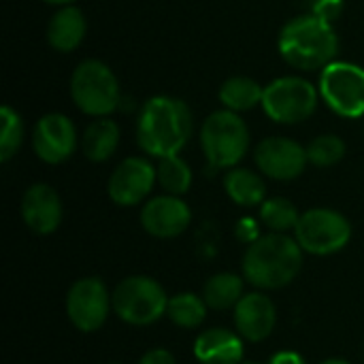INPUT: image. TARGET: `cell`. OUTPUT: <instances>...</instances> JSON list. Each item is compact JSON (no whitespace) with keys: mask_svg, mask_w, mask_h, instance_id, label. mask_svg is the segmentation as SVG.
I'll list each match as a JSON object with an SVG mask.
<instances>
[{"mask_svg":"<svg viewBox=\"0 0 364 364\" xmlns=\"http://www.w3.org/2000/svg\"><path fill=\"white\" fill-rule=\"evenodd\" d=\"M192 136V113L188 105L173 96L149 98L139 113L136 141L151 158L177 156Z\"/></svg>","mask_w":364,"mask_h":364,"instance_id":"6da1fadb","label":"cell"},{"mask_svg":"<svg viewBox=\"0 0 364 364\" xmlns=\"http://www.w3.org/2000/svg\"><path fill=\"white\" fill-rule=\"evenodd\" d=\"M282 58L299 70H320L335 62L339 51V36L331 19L307 13L290 19L277 38Z\"/></svg>","mask_w":364,"mask_h":364,"instance_id":"7a4b0ae2","label":"cell"},{"mask_svg":"<svg viewBox=\"0 0 364 364\" xmlns=\"http://www.w3.org/2000/svg\"><path fill=\"white\" fill-rule=\"evenodd\" d=\"M303 267V247L286 232H271L250 243L243 277L260 290H279L294 282Z\"/></svg>","mask_w":364,"mask_h":364,"instance_id":"3957f363","label":"cell"},{"mask_svg":"<svg viewBox=\"0 0 364 364\" xmlns=\"http://www.w3.org/2000/svg\"><path fill=\"white\" fill-rule=\"evenodd\" d=\"M250 128L239 113L220 109L200 128V147L211 168H235L250 151Z\"/></svg>","mask_w":364,"mask_h":364,"instance_id":"277c9868","label":"cell"},{"mask_svg":"<svg viewBox=\"0 0 364 364\" xmlns=\"http://www.w3.org/2000/svg\"><path fill=\"white\" fill-rule=\"evenodd\" d=\"M70 96L90 117H109L119 107V81L100 60H83L70 75Z\"/></svg>","mask_w":364,"mask_h":364,"instance_id":"5b68a950","label":"cell"},{"mask_svg":"<svg viewBox=\"0 0 364 364\" xmlns=\"http://www.w3.org/2000/svg\"><path fill=\"white\" fill-rule=\"evenodd\" d=\"M113 311L119 320L132 326H149L166 316L168 296L164 288L145 275L122 279L111 294Z\"/></svg>","mask_w":364,"mask_h":364,"instance_id":"8992f818","label":"cell"},{"mask_svg":"<svg viewBox=\"0 0 364 364\" xmlns=\"http://www.w3.org/2000/svg\"><path fill=\"white\" fill-rule=\"evenodd\" d=\"M320 102V90L303 77H279L264 85L262 109L277 124H301L309 119Z\"/></svg>","mask_w":364,"mask_h":364,"instance_id":"52a82bcc","label":"cell"},{"mask_svg":"<svg viewBox=\"0 0 364 364\" xmlns=\"http://www.w3.org/2000/svg\"><path fill=\"white\" fill-rule=\"evenodd\" d=\"M294 239L307 254L331 256L341 252L350 243L352 226L343 213L316 207L301 213V220L294 228Z\"/></svg>","mask_w":364,"mask_h":364,"instance_id":"ba28073f","label":"cell"},{"mask_svg":"<svg viewBox=\"0 0 364 364\" xmlns=\"http://www.w3.org/2000/svg\"><path fill=\"white\" fill-rule=\"evenodd\" d=\"M320 98L341 117L364 115V68L352 62H331L320 75Z\"/></svg>","mask_w":364,"mask_h":364,"instance_id":"9c48e42d","label":"cell"},{"mask_svg":"<svg viewBox=\"0 0 364 364\" xmlns=\"http://www.w3.org/2000/svg\"><path fill=\"white\" fill-rule=\"evenodd\" d=\"M113 309L111 294L98 277H85L70 286L66 294V314L81 333L98 331Z\"/></svg>","mask_w":364,"mask_h":364,"instance_id":"30bf717a","label":"cell"},{"mask_svg":"<svg viewBox=\"0 0 364 364\" xmlns=\"http://www.w3.org/2000/svg\"><path fill=\"white\" fill-rule=\"evenodd\" d=\"M256 166L262 175L275 181H292L305 173L309 162L307 147L288 136H267L256 145Z\"/></svg>","mask_w":364,"mask_h":364,"instance_id":"8fae6325","label":"cell"},{"mask_svg":"<svg viewBox=\"0 0 364 364\" xmlns=\"http://www.w3.org/2000/svg\"><path fill=\"white\" fill-rule=\"evenodd\" d=\"M158 181L154 164L143 156L122 160L109 177V196L119 207H134L145 200Z\"/></svg>","mask_w":364,"mask_h":364,"instance_id":"7c38bea8","label":"cell"},{"mask_svg":"<svg viewBox=\"0 0 364 364\" xmlns=\"http://www.w3.org/2000/svg\"><path fill=\"white\" fill-rule=\"evenodd\" d=\"M79 145L75 124L64 113H45L32 132L34 154L47 164L66 162Z\"/></svg>","mask_w":364,"mask_h":364,"instance_id":"4fadbf2b","label":"cell"},{"mask_svg":"<svg viewBox=\"0 0 364 364\" xmlns=\"http://www.w3.org/2000/svg\"><path fill=\"white\" fill-rule=\"evenodd\" d=\"M192 222L190 207L173 194L154 196L141 209V224L147 235L158 239H173L188 230Z\"/></svg>","mask_w":364,"mask_h":364,"instance_id":"5bb4252c","label":"cell"},{"mask_svg":"<svg viewBox=\"0 0 364 364\" xmlns=\"http://www.w3.org/2000/svg\"><path fill=\"white\" fill-rule=\"evenodd\" d=\"M21 218L36 235H51L62 222V200L47 183L30 186L21 196Z\"/></svg>","mask_w":364,"mask_h":364,"instance_id":"9a60e30c","label":"cell"},{"mask_svg":"<svg viewBox=\"0 0 364 364\" xmlns=\"http://www.w3.org/2000/svg\"><path fill=\"white\" fill-rule=\"evenodd\" d=\"M275 322H277V309L273 301L262 292L245 294L235 307L237 333L252 343L264 341L273 333Z\"/></svg>","mask_w":364,"mask_h":364,"instance_id":"2e32d148","label":"cell"},{"mask_svg":"<svg viewBox=\"0 0 364 364\" xmlns=\"http://www.w3.org/2000/svg\"><path fill=\"white\" fill-rule=\"evenodd\" d=\"M194 356L200 364H241V335H235L226 328H209L196 337Z\"/></svg>","mask_w":364,"mask_h":364,"instance_id":"e0dca14e","label":"cell"},{"mask_svg":"<svg viewBox=\"0 0 364 364\" xmlns=\"http://www.w3.org/2000/svg\"><path fill=\"white\" fill-rule=\"evenodd\" d=\"M85 32H87V21H85L83 11L79 6L66 4V6H60L55 15L49 19L47 43L55 51L68 53V51H75L83 43Z\"/></svg>","mask_w":364,"mask_h":364,"instance_id":"ac0fdd59","label":"cell"},{"mask_svg":"<svg viewBox=\"0 0 364 364\" xmlns=\"http://www.w3.org/2000/svg\"><path fill=\"white\" fill-rule=\"evenodd\" d=\"M119 136H122V132H119V126L115 119L96 117L85 126V130L79 139V145H81V151L87 160L105 162L117 151Z\"/></svg>","mask_w":364,"mask_h":364,"instance_id":"d6986e66","label":"cell"},{"mask_svg":"<svg viewBox=\"0 0 364 364\" xmlns=\"http://www.w3.org/2000/svg\"><path fill=\"white\" fill-rule=\"evenodd\" d=\"M224 190L228 198L239 207H256L267 200L264 179L250 168H228V173L224 175Z\"/></svg>","mask_w":364,"mask_h":364,"instance_id":"ffe728a7","label":"cell"},{"mask_svg":"<svg viewBox=\"0 0 364 364\" xmlns=\"http://www.w3.org/2000/svg\"><path fill=\"white\" fill-rule=\"evenodd\" d=\"M262 96H264V87L256 79L245 75L230 77L220 87V102L224 105V109L235 113H243L262 105Z\"/></svg>","mask_w":364,"mask_h":364,"instance_id":"44dd1931","label":"cell"},{"mask_svg":"<svg viewBox=\"0 0 364 364\" xmlns=\"http://www.w3.org/2000/svg\"><path fill=\"white\" fill-rule=\"evenodd\" d=\"M203 299L207 307L215 311L237 307V303L243 299V279L235 273H218L205 284Z\"/></svg>","mask_w":364,"mask_h":364,"instance_id":"7402d4cb","label":"cell"},{"mask_svg":"<svg viewBox=\"0 0 364 364\" xmlns=\"http://www.w3.org/2000/svg\"><path fill=\"white\" fill-rule=\"evenodd\" d=\"M166 316L175 326L192 331L205 322L207 303H205V299H200L192 292H181V294H175L173 299H168Z\"/></svg>","mask_w":364,"mask_h":364,"instance_id":"603a6c76","label":"cell"},{"mask_svg":"<svg viewBox=\"0 0 364 364\" xmlns=\"http://www.w3.org/2000/svg\"><path fill=\"white\" fill-rule=\"evenodd\" d=\"M156 175H158V183L162 186V190L173 196L186 194L192 186V168L179 154L160 158L156 166Z\"/></svg>","mask_w":364,"mask_h":364,"instance_id":"cb8c5ba5","label":"cell"},{"mask_svg":"<svg viewBox=\"0 0 364 364\" xmlns=\"http://www.w3.org/2000/svg\"><path fill=\"white\" fill-rule=\"evenodd\" d=\"M260 220L271 232H288L296 228L301 213L288 198L273 196L260 205Z\"/></svg>","mask_w":364,"mask_h":364,"instance_id":"d4e9b609","label":"cell"},{"mask_svg":"<svg viewBox=\"0 0 364 364\" xmlns=\"http://www.w3.org/2000/svg\"><path fill=\"white\" fill-rule=\"evenodd\" d=\"M21 141H23L21 115L13 107L4 105L0 109V160L9 162L17 154Z\"/></svg>","mask_w":364,"mask_h":364,"instance_id":"484cf974","label":"cell"},{"mask_svg":"<svg viewBox=\"0 0 364 364\" xmlns=\"http://www.w3.org/2000/svg\"><path fill=\"white\" fill-rule=\"evenodd\" d=\"M346 156V143L337 134H320L307 145V158L320 168L335 166Z\"/></svg>","mask_w":364,"mask_h":364,"instance_id":"4316f807","label":"cell"},{"mask_svg":"<svg viewBox=\"0 0 364 364\" xmlns=\"http://www.w3.org/2000/svg\"><path fill=\"white\" fill-rule=\"evenodd\" d=\"M237 237H239L243 243H254V241H258V239H260V237H258V224H256L252 218L239 220V224H237Z\"/></svg>","mask_w":364,"mask_h":364,"instance_id":"83f0119b","label":"cell"},{"mask_svg":"<svg viewBox=\"0 0 364 364\" xmlns=\"http://www.w3.org/2000/svg\"><path fill=\"white\" fill-rule=\"evenodd\" d=\"M139 364H177L173 354L162 350V348H156V350H149L141 356Z\"/></svg>","mask_w":364,"mask_h":364,"instance_id":"f1b7e54d","label":"cell"},{"mask_svg":"<svg viewBox=\"0 0 364 364\" xmlns=\"http://www.w3.org/2000/svg\"><path fill=\"white\" fill-rule=\"evenodd\" d=\"M269 364H305V360H303L301 354L286 350V352H277V354L269 360Z\"/></svg>","mask_w":364,"mask_h":364,"instance_id":"f546056e","label":"cell"},{"mask_svg":"<svg viewBox=\"0 0 364 364\" xmlns=\"http://www.w3.org/2000/svg\"><path fill=\"white\" fill-rule=\"evenodd\" d=\"M47 4H55V6H66V4H73L75 0H43Z\"/></svg>","mask_w":364,"mask_h":364,"instance_id":"4dcf8cb0","label":"cell"},{"mask_svg":"<svg viewBox=\"0 0 364 364\" xmlns=\"http://www.w3.org/2000/svg\"><path fill=\"white\" fill-rule=\"evenodd\" d=\"M322 364H350V363H346V360H326V363H322Z\"/></svg>","mask_w":364,"mask_h":364,"instance_id":"1f68e13d","label":"cell"},{"mask_svg":"<svg viewBox=\"0 0 364 364\" xmlns=\"http://www.w3.org/2000/svg\"><path fill=\"white\" fill-rule=\"evenodd\" d=\"M241 364H256V363H241Z\"/></svg>","mask_w":364,"mask_h":364,"instance_id":"d6a6232c","label":"cell"}]
</instances>
